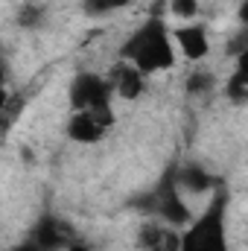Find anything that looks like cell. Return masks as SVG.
Here are the masks:
<instances>
[{"label":"cell","instance_id":"obj_10","mask_svg":"<svg viewBox=\"0 0 248 251\" xmlns=\"http://www.w3.org/2000/svg\"><path fill=\"white\" fill-rule=\"evenodd\" d=\"M175 181H178V187H181V190L196 193V196L216 187V178H213L207 170H201L198 164H184V167L175 173Z\"/></svg>","mask_w":248,"mask_h":251},{"label":"cell","instance_id":"obj_15","mask_svg":"<svg viewBox=\"0 0 248 251\" xmlns=\"http://www.w3.org/2000/svg\"><path fill=\"white\" fill-rule=\"evenodd\" d=\"M173 6V15H178V18H196V12H198V0H173L170 3Z\"/></svg>","mask_w":248,"mask_h":251},{"label":"cell","instance_id":"obj_2","mask_svg":"<svg viewBox=\"0 0 248 251\" xmlns=\"http://www.w3.org/2000/svg\"><path fill=\"white\" fill-rule=\"evenodd\" d=\"M225 207H228V199L219 190L210 199V204L201 210V216L187 225V231L181 234V251H228Z\"/></svg>","mask_w":248,"mask_h":251},{"label":"cell","instance_id":"obj_9","mask_svg":"<svg viewBox=\"0 0 248 251\" xmlns=\"http://www.w3.org/2000/svg\"><path fill=\"white\" fill-rule=\"evenodd\" d=\"M173 38H175V44L181 47V53L190 62H201L207 56V32H204V26H181V29H175Z\"/></svg>","mask_w":248,"mask_h":251},{"label":"cell","instance_id":"obj_3","mask_svg":"<svg viewBox=\"0 0 248 251\" xmlns=\"http://www.w3.org/2000/svg\"><path fill=\"white\" fill-rule=\"evenodd\" d=\"M111 126H114L111 105L82 108V111H73V117L67 123V137L76 140V143H99Z\"/></svg>","mask_w":248,"mask_h":251},{"label":"cell","instance_id":"obj_13","mask_svg":"<svg viewBox=\"0 0 248 251\" xmlns=\"http://www.w3.org/2000/svg\"><path fill=\"white\" fill-rule=\"evenodd\" d=\"M131 0H85V12L88 15H108L114 9H125Z\"/></svg>","mask_w":248,"mask_h":251},{"label":"cell","instance_id":"obj_19","mask_svg":"<svg viewBox=\"0 0 248 251\" xmlns=\"http://www.w3.org/2000/svg\"><path fill=\"white\" fill-rule=\"evenodd\" d=\"M67 251H91V249H88L85 243H79V240H73V243L67 246Z\"/></svg>","mask_w":248,"mask_h":251},{"label":"cell","instance_id":"obj_5","mask_svg":"<svg viewBox=\"0 0 248 251\" xmlns=\"http://www.w3.org/2000/svg\"><path fill=\"white\" fill-rule=\"evenodd\" d=\"M152 213L164 219L167 225H187L190 222V207L181 199V187L175 181V173L161 181V187L152 193Z\"/></svg>","mask_w":248,"mask_h":251},{"label":"cell","instance_id":"obj_8","mask_svg":"<svg viewBox=\"0 0 248 251\" xmlns=\"http://www.w3.org/2000/svg\"><path fill=\"white\" fill-rule=\"evenodd\" d=\"M140 249L143 251H181V234L164 228L158 222H146L140 228Z\"/></svg>","mask_w":248,"mask_h":251},{"label":"cell","instance_id":"obj_7","mask_svg":"<svg viewBox=\"0 0 248 251\" xmlns=\"http://www.w3.org/2000/svg\"><path fill=\"white\" fill-rule=\"evenodd\" d=\"M143 76H146V73H143L140 67H134L131 62H120L114 70H111L114 94H117V97H123V100H137V97L143 94V88H146Z\"/></svg>","mask_w":248,"mask_h":251},{"label":"cell","instance_id":"obj_16","mask_svg":"<svg viewBox=\"0 0 248 251\" xmlns=\"http://www.w3.org/2000/svg\"><path fill=\"white\" fill-rule=\"evenodd\" d=\"M12 251H47V249H41V246H38V243H35V240L29 237V240H24V243H18V246H15Z\"/></svg>","mask_w":248,"mask_h":251},{"label":"cell","instance_id":"obj_17","mask_svg":"<svg viewBox=\"0 0 248 251\" xmlns=\"http://www.w3.org/2000/svg\"><path fill=\"white\" fill-rule=\"evenodd\" d=\"M237 70H240V73H248V47L237 56Z\"/></svg>","mask_w":248,"mask_h":251},{"label":"cell","instance_id":"obj_6","mask_svg":"<svg viewBox=\"0 0 248 251\" xmlns=\"http://www.w3.org/2000/svg\"><path fill=\"white\" fill-rule=\"evenodd\" d=\"M32 240L47 251L56 249H67L73 243V231L64 225L62 219H53V216H44L35 228H32Z\"/></svg>","mask_w":248,"mask_h":251},{"label":"cell","instance_id":"obj_12","mask_svg":"<svg viewBox=\"0 0 248 251\" xmlns=\"http://www.w3.org/2000/svg\"><path fill=\"white\" fill-rule=\"evenodd\" d=\"M184 88H187V94H204V91H210V88H213V73H207V70L190 73Z\"/></svg>","mask_w":248,"mask_h":251},{"label":"cell","instance_id":"obj_11","mask_svg":"<svg viewBox=\"0 0 248 251\" xmlns=\"http://www.w3.org/2000/svg\"><path fill=\"white\" fill-rule=\"evenodd\" d=\"M225 94H228L234 102H248V73H240V70H237V73L228 79Z\"/></svg>","mask_w":248,"mask_h":251},{"label":"cell","instance_id":"obj_18","mask_svg":"<svg viewBox=\"0 0 248 251\" xmlns=\"http://www.w3.org/2000/svg\"><path fill=\"white\" fill-rule=\"evenodd\" d=\"M237 18H240V24H243V26H248V0H243V6H240Z\"/></svg>","mask_w":248,"mask_h":251},{"label":"cell","instance_id":"obj_4","mask_svg":"<svg viewBox=\"0 0 248 251\" xmlns=\"http://www.w3.org/2000/svg\"><path fill=\"white\" fill-rule=\"evenodd\" d=\"M111 94H114L111 79H102L97 73H79L70 85V105H73V111L111 105Z\"/></svg>","mask_w":248,"mask_h":251},{"label":"cell","instance_id":"obj_1","mask_svg":"<svg viewBox=\"0 0 248 251\" xmlns=\"http://www.w3.org/2000/svg\"><path fill=\"white\" fill-rule=\"evenodd\" d=\"M120 59L140 67L143 73L170 70L175 64V47H173L167 24L161 18H149L140 29H134L128 35V41L120 47Z\"/></svg>","mask_w":248,"mask_h":251},{"label":"cell","instance_id":"obj_14","mask_svg":"<svg viewBox=\"0 0 248 251\" xmlns=\"http://www.w3.org/2000/svg\"><path fill=\"white\" fill-rule=\"evenodd\" d=\"M18 24L21 26H38L41 24V9L38 6H21V12H18Z\"/></svg>","mask_w":248,"mask_h":251}]
</instances>
